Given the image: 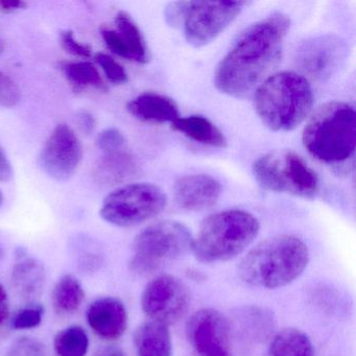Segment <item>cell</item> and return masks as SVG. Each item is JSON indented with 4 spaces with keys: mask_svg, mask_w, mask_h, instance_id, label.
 I'll list each match as a JSON object with an SVG mask.
<instances>
[{
    "mask_svg": "<svg viewBox=\"0 0 356 356\" xmlns=\"http://www.w3.org/2000/svg\"><path fill=\"white\" fill-rule=\"evenodd\" d=\"M289 29L291 19L283 13L249 26L216 67V89L235 99L251 95L280 59Z\"/></svg>",
    "mask_w": 356,
    "mask_h": 356,
    "instance_id": "1",
    "label": "cell"
},
{
    "mask_svg": "<svg viewBox=\"0 0 356 356\" xmlns=\"http://www.w3.org/2000/svg\"><path fill=\"white\" fill-rule=\"evenodd\" d=\"M309 262V250L299 237H270L250 250L239 262L237 273L251 286L275 289L299 278Z\"/></svg>",
    "mask_w": 356,
    "mask_h": 356,
    "instance_id": "2",
    "label": "cell"
},
{
    "mask_svg": "<svg viewBox=\"0 0 356 356\" xmlns=\"http://www.w3.org/2000/svg\"><path fill=\"white\" fill-rule=\"evenodd\" d=\"M314 91L305 76L281 72L266 78L254 95V109L274 132L295 130L312 113Z\"/></svg>",
    "mask_w": 356,
    "mask_h": 356,
    "instance_id": "3",
    "label": "cell"
},
{
    "mask_svg": "<svg viewBox=\"0 0 356 356\" xmlns=\"http://www.w3.org/2000/svg\"><path fill=\"white\" fill-rule=\"evenodd\" d=\"M260 231L257 218L245 210H225L202 222L191 251L203 264L226 262L253 243Z\"/></svg>",
    "mask_w": 356,
    "mask_h": 356,
    "instance_id": "4",
    "label": "cell"
},
{
    "mask_svg": "<svg viewBox=\"0 0 356 356\" xmlns=\"http://www.w3.org/2000/svg\"><path fill=\"white\" fill-rule=\"evenodd\" d=\"M304 147L318 161L339 164L351 159L356 145V112L353 106L331 102L318 108L302 135Z\"/></svg>",
    "mask_w": 356,
    "mask_h": 356,
    "instance_id": "5",
    "label": "cell"
},
{
    "mask_svg": "<svg viewBox=\"0 0 356 356\" xmlns=\"http://www.w3.org/2000/svg\"><path fill=\"white\" fill-rule=\"evenodd\" d=\"M253 175L262 188L273 193L314 199L320 191L316 172L291 149L262 155L254 163Z\"/></svg>",
    "mask_w": 356,
    "mask_h": 356,
    "instance_id": "6",
    "label": "cell"
},
{
    "mask_svg": "<svg viewBox=\"0 0 356 356\" xmlns=\"http://www.w3.org/2000/svg\"><path fill=\"white\" fill-rule=\"evenodd\" d=\"M193 236L186 226L176 220H160L143 229L134 241L130 268L149 274L191 251Z\"/></svg>",
    "mask_w": 356,
    "mask_h": 356,
    "instance_id": "7",
    "label": "cell"
},
{
    "mask_svg": "<svg viewBox=\"0 0 356 356\" xmlns=\"http://www.w3.org/2000/svg\"><path fill=\"white\" fill-rule=\"evenodd\" d=\"M168 197L151 183L124 185L112 191L102 204L101 218L116 227H134L161 213Z\"/></svg>",
    "mask_w": 356,
    "mask_h": 356,
    "instance_id": "8",
    "label": "cell"
},
{
    "mask_svg": "<svg viewBox=\"0 0 356 356\" xmlns=\"http://www.w3.org/2000/svg\"><path fill=\"white\" fill-rule=\"evenodd\" d=\"M245 5L243 1H188L182 24L188 44L199 49L211 43L236 19Z\"/></svg>",
    "mask_w": 356,
    "mask_h": 356,
    "instance_id": "9",
    "label": "cell"
},
{
    "mask_svg": "<svg viewBox=\"0 0 356 356\" xmlns=\"http://www.w3.org/2000/svg\"><path fill=\"white\" fill-rule=\"evenodd\" d=\"M191 302L188 287L178 277L161 275L147 283L141 295V308L149 320L170 325L180 320Z\"/></svg>",
    "mask_w": 356,
    "mask_h": 356,
    "instance_id": "10",
    "label": "cell"
},
{
    "mask_svg": "<svg viewBox=\"0 0 356 356\" xmlns=\"http://www.w3.org/2000/svg\"><path fill=\"white\" fill-rule=\"evenodd\" d=\"M193 356H225L230 353L231 326L228 318L214 308L195 312L186 325Z\"/></svg>",
    "mask_w": 356,
    "mask_h": 356,
    "instance_id": "11",
    "label": "cell"
},
{
    "mask_svg": "<svg viewBox=\"0 0 356 356\" xmlns=\"http://www.w3.org/2000/svg\"><path fill=\"white\" fill-rule=\"evenodd\" d=\"M83 158V147L74 131L65 124L54 129L41 151L43 172L54 180L66 181L74 176Z\"/></svg>",
    "mask_w": 356,
    "mask_h": 356,
    "instance_id": "12",
    "label": "cell"
},
{
    "mask_svg": "<svg viewBox=\"0 0 356 356\" xmlns=\"http://www.w3.org/2000/svg\"><path fill=\"white\" fill-rule=\"evenodd\" d=\"M343 51L345 47L337 37H316L298 49V65L312 78L324 80L337 70L343 59Z\"/></svg>",
    "mask_w": 356,
    "mask_h": 356,
    "instance_id": "13",
    "label": "cell"
},
{
    "mask_svg": "<svg viewBox=\"0 0 356 356\" xmlns=\"http://www.w3.org/2000/svg\"><path fill=\"white\" fill-rule=\"evenodd\" d=\"M115 29H103L102 37L108 49L118 57L136 63L149 61V49L143 33L127 12H118L114 19Z\"/></svg>",
    "mask_w": 356,
    "mask_h": 356,
    "instance_id": "14",
    "label": "cell"
},
{
    "mask_svg": "<svg viewBox=\"0 0 356 356\" xmlns=\"http://www.w3.org/2000/svg\"><path fill=\"white\" fill-rule=\"evenodd\" d=\"M220 195L222 185L208 175H189L175 183V201L187 211L209 209L218 203Z\"/></svg>",
    "mask_w": 356,
    "mask_h": 356,
    "instance_id": "15",
    "label": "cell"
},
{
    "mask_svg": "<svg viewBox=\"0 0 356 356\" xmlns=\"http://www.w3.org/2000/svg\"><path fill=\"white\" fill-rule=\"evenodd\" d=\"M87 322L101 339L114 341L126 332L128 312L120 300L113 297L99 298L89 306Z\"/></svg>",
    "mask_w": 356,
    "mask_h": 356,
    "instance_id": "16",
    "label": "cell"
},
{
    "mask_svg": "<svg viewBox=\"0 0 356 356\" xmlns=\"http://www.w3.org/2000/svg\"><path fill=\"white\" fill-rule=\"evenodd\" d=\"M129 113L136 120L149 124H172L179 116L176 103L165 95L145 92L134 97L127 106Z\"/></svg>",
    "mask_w": 356,
    "mask_h": 356,
    "instance_id": "17",
    "label": "cell"
},
{
    "mask_svg": "<svg viewBox=\"0 0 356 356\" xmlns=\"http://www.w3.org/2000/svg\"><path fill=\"white\" fill-rule=\"evenodd\" d=\"M11 280L16 295L26 301H34L44 289L47 273L39 260L24 258L14 266Z\"/></svg>",
    "mask_w": 356,
    "mask_h": 356,
    "instance_id": "18",
    "label": "cell"
},
{
    "mask_svg": "<svg viewBox=\"0 0 356 356\" xmlns=\"http://www.w3.org/2000/svg\"><path fill=\"white\" fill-rule=\"evenodd\" d=\"M137 172L136 162L124 151L107 153L97 162L93 177L99 184L113 186L132 178Z\"/></svg>",
    "mask_w": 356,
    "mask_h": 356,
    "instance_id": "19",
    "label": "cell"
},
{
    "mask_svg": "<svg viewBox=\"0 0 356 356\" xmlns=\"http://www.w3.org/2000/svg\"><path fill=\"white\" fill-rule=\"evenodd\" d=\"M134 341L138 356H172V335L163 323H143L137 329Z\"/></svg>",
    "mask_w": 356,
    "mask_h": 356,
    "instance_id": "20",
    "label": "cell"
},
{
    "mask_svg": "<svg viewBox=\"0 0 356 356\" xmlns=\"http://www.w3.org/2000/svg\"><path fill=\"white\" fill-rule=\"evenodd\" d=\"M170 126L175 131L188 137L195 143L218 149H225L228 145L224 133L204 116L191 115L187 118H179Z\"/></svg>",
    "mask_w": 356,
    "mask_h": 356,
    "instance_id": "21",
    "label": "cell"
},
{
    "mask_svg": "<svg viewBox=\"0 0 356 356\" xmlns=\"http://www.w3.org/2000/svg\"><path fill=\"white\" fill-rule=\"evenodd\" d=\"M270 356H316L312 339L297 328H285L273 337L268 348Z\"/></svg>",
    "mask_w": 356,
    "mask_h": 356,
    "instance_id": "22",
    "label": "cell"
},
{
    "mask_svg": "<svg viewBox=\"0 0 356 356\" xmlns=\"http://www.w3.org/2000/svg\"><path fill=\"white\" fill-rule=\"evenodd\" d=\"M85 299V291L74 275H64L54 287L51 301L56 312L70 314L76 312Z\"/></svg>",
    "mask_w": 356,
    "mask_h": 356,
    "instance_id": "23",
    "label": "cell"
},
{
    "mask_svg": "<svg viewBox=\"0 0 356 356\" xmlns=\"http://www.w3.org/2000/svg\"><path fill=\"white\" fill-rule=\"evenodd\" d=\"M54 349L57 356H86L89 349L88 334L81 326L67 327L56 334Z\"/></svg>",
    "mask_w": 356,
    "mask_h": 356,
    "instance_id": "24",
    "label": "cell"
},
{
    "mask_svg": "<svg viewBox=\"0 0 356 356\" xmlns=\"http://www.w3.org/2000/svg\"><path fill=\"white\" fill-rule=\"evenodd\" d=\"M64 74L72 86L76 89H105L103 79L97 68L90 62H68L62 65Z\"/></svg>",
    "mask_w": 356,
    "mask_h": 356,
    "instance_id": "25",
    "label": "cell"
},
{
    "mask_svg": "<svg viewBox=\"0 0 356 356\" xmlns=\"http://www.w3.org/2000/svg\"><path fill=\"white\" fill-rule=\"evenodd\" d=\"M43 314H44V308L40 304H30L22 308L14 316L12 326L16 330L36 328L42 322Z\"/></svg>",
    "mask_w": 356,
    "mask_h": 356,
    "instance_id": "26",
    "label": "cell"
},
{
    "mask_svg": "<svg viewBox=\"0 0 356 356\" xmlns=\"http://www.w3.org/2000/svg\"><path fill=\"white\" fill-rule=\"evenodd\" d=\"M7 356H49L44 343L34 337H22L12 343Z\"/></svg>",
    "mask_w": 356,
    "mask_h": 356,
    "instance_id": "27",
    "label": "cell"
},
{
    "mask_svg": "<svg viewBox=\"0 0 356 356\" xmlns=\"http://www.w3.org/2000/svg\"><path fill=\"white\" fill-rule=\"evenodd\" d=\"M95 60L101 66L110 82L113 84H124L128 82V74L113 58L104 53H97L95 55Z\"/></svg>",
    "mask_w": 356,
    "mask_h": 356,
    "instance_id": "28",
    "label": "cell"
},
{
    "mask_svg": "<svg viewBox=\"0 0 356 356\" xmlns=\"http://www.w3.org/2000/svg\"><path fill=\"white\" fill-rule=\"evenodd\" d=\"M22 99V91L7 74L0 72V107H15Z\"/></svg>",
    "mask_w": 356,
    "mask_h": 356,
    "instance_id": "29",
    "label": "cell"
},
{
    "mask_svg": "<svg viewBox=\"0 0 356 356\" xmlns=\"http://www.w3.org/2000/svg\"><path fill=\"white\" fill-rule=\"evenodd\" d=\"M126 145V138L120 130L109 128L99 133L97 138V145L104 153H113L122 151Z\"/></svg>",
    "mask_w": 356,
    "mask_h": 356,
    "instance_id": "30",
    "label": "cell"
},
{
    "mask_svg": "<svg viewBox=\"0 0 356 356\" xmlns=\"http://www.w3.org/2000/svg\"><path fill=\"white\" fill-rule=\"evenodd\" d=\"M60 41H61L62 47L67 53L72 54V56L85 58V59L92 57V49H91L90 45L85 44V43L76 40L72 31L67 30L61 32Z\"/></svg>",
    "mask_w": 356,
    "mask_h": 356,
    "instance_id": "31",
    "label": "cell"
},
{
    "mask_svg": "<svg viewBox=\"0 0 356 356\" xmlns=\"http://www.w3.org/2000/svg\"><path fill=\"white\" fill-rule=\"evenodd\" d=\"M188 1H177L172 3L165 8L164 16L168 26L172 28H179L183 24L185 14H186Z\"/></svg>",
    "mask_w": 356,
    "mask_h": 356,
    "instance_id": "32",
    "label": "cell"
},
{
    "mask_svg": "<svg viewBox=\"0 0 356 356\" xmlns=\"http://www.w3.org/2000/svg\"><path fill=\"white\" fill-rule=\"evenodd\" d=\"M76 122H78L79 128L87 135L92 134L95 129V124H97L95 116L87 110H81L78 112Z\"/></svg>",
    "mask_w": 356,
    "mask_h": 356,
    "instance_id": "33",
    "label": "cell"
},
{
    "mask_svg": "<svg viewBox=\"0 0 356 356\" xmlns=\"http://www.w3.org/2000/svg\"><path fill=\"white\" fill-rule=\"evenodd\" d=\"M13 177V168L11 162L6 154L5 149L0 145V182H7Z\"/></svg>",
    "mask_w": 356,
    "mask_h": 356,
    "instance_id": "34",
    "label": "cell"
},
{
    "mask_svg": "<svg viewBox=\"0 0 356 356\" xmlns=\"http://www.w3.org/2000/svg\"><path fill=\"white\" fill-rule=\"evenodd\" d=\"M26 6L28 5L22 0H0V11L5 14H11L26 9Z\"/></svg>",
    "mask_w": 356,
    "mask_h": 356,
    "instance_id": "35",
    "label": "cell"
},
{
    "mask_svg": "<svg viewBox=\"0 0 356 356\" xmlns=\"http://www.w3.org/2000/svg\"><path fill=\"white\" fill-rule=\"evenodd\" d=\"M9 312V298L7 291L3 285L0 284V325H3L7 321Z\"/></svg>",
    "mask_w": 356,
    "mask_h": 356,
    "instance_id": "36",
    "label": "cell"
},
{
    "mask_svg": "<svg viewBox=\"0 0 356 356\" xmlns=\"http://www.w3.org/2000/svg\"><path fill=\"white\" fill-rule=\"evenodd\" d=\"M95 356H127V354L118 346H105L99 348Z\"/></svg>",
    "mask_w": 356,
    "mask_h": 356,
    "instance_id": "37",
    "label": "cell"
},
{
    "mask_svg": "<svg viewBox=\"0 0 356 356\" xmlns=\"http://www.w3.org/2000/svg\"><path fill=\"white\" fill-rule=\"evenodd\" d=\"M3 191H0V206L3 205Z\"/></svg>",
    "mask_w": 356,
    "mask_h": 356,
    "instance_id": "38",
    "label": "cell"
},
{
    "mask_svg": "<svg viewBox=\"0 0 356 356\" xmlns=\"http://www.w3.org/2000/svg\"><path fill=\"white\" fill-rule=\"evenodd\" d=\"M225 356H232V355H231V354H228V355H225Z\"/></svg>",
    "mask_w": 356,
    "mask_h": 356,
    "instance_id": "39",
    "label": "cell"
}]
</instances>
